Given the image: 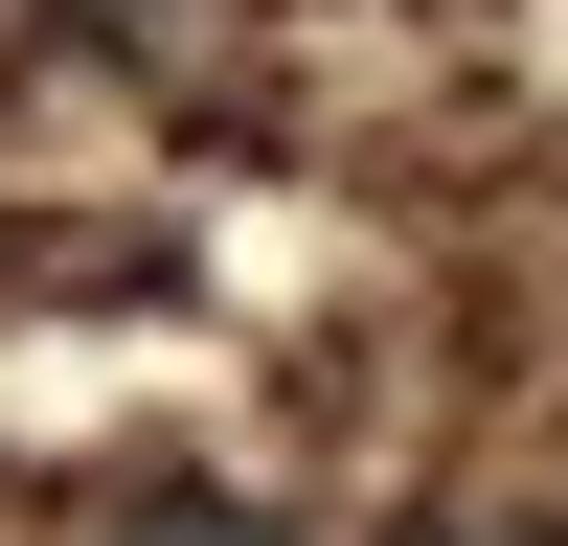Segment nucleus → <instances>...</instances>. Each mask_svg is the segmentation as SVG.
Segmentation results:
<instances>
[{
  "label": "nucleus",
  "instance_id": "f257e3e1",
  "mask_svg": "<svg viewBox=\"0 0 568 546\" xmlns=\"http://www.w3.org/2000/svg\"><path fill=\"white\" fill-rule=\"evenodd\" d=\"M114 546H296V524H273V501H227V478H182V501H136Z\"/></svg>",
  "mask_w": 568,
  "mask_h": 546
}]
</instances>
